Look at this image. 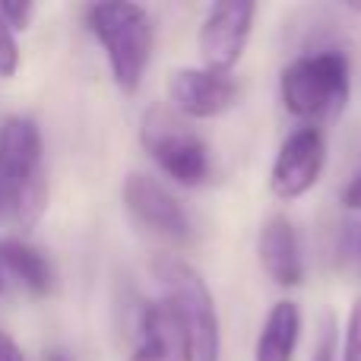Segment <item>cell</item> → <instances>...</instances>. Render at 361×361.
<instances>
[{"instance_id": "1", "label": "cell", "mask_w": 361, "mask_h": 361, "mask_svg": "<svg viewBox=\"0 0 361 361\" xmlns=\"http://www.w3.org/2000/svg\"><path fill=\"white\" fill-rule=\"evenodd\" d=\"M48 206L42 130L32 118L13 114L0 124V212L19 228H32Z\"/></svg>"}, {"instance_id": "2", "label": "cell", "mask_w": 361, "mask_h": 361, "mask_svg": "<svg viewBox=\"0 0 361 361\" xmlns=\"http://www.w3.org/2000/svg\"><path fill=\"white\" fill-rule=\"evenodd\" d=\"M352 95V63L339 48H317L288 61L279 73V102L286 114L317 127L345 111Z\"/></svg>"}, {"instance_id": "3", "label": "cell", "mask_w": 361, "mask_h": 361, "mask_svg": "<svg viewBox=\"0 0 361 361\" xmlns=\"http://www.w3.org/2000/svg\"><path fill=\"white\" fill-rule=\"evenodd\" d=\"M86 25L105 48L108 67L124 95L143 86L146 67L156 44V25L140 4H92L86 6Z\"/></svg>"}, {"instance_id": "4", "label": "cell", "mask_w": 361, "mask_h": 361, "mask_svg": "<svg viewBox=\"0 0 361 361\" xmlns=\"http://www.w3.org/2000/svg\"><path fill=\"white\" fill-rule=\"evenodd\" d=\"M140 143L156 169L180 187H203L212 178L209 146L175 108L152 105L140 124Z\"/></svg>"}, {"instance_id": "5", "label": "cell", "mask_w": 361, "mask_h": 361, "mask_svg": "<svg viewBox=\"0 0 361 361\" xmlns=\"http://www.w3.org/2000/svg\"><path fill=\"white\" fill-rule=\"evenodd\" d=\"M152 276L162 286V298L178 311L193 343L197 361H219L222 355V330H219V311L212 301L209 286L190 263L178 257H156Z\"/></svg>"}, {"instance_id": "6", "label": "cell", "mask_w": 361, "mask_h": 361, "mask_svg": "<svg viewBox=\"0 0 361 361\" xmlns=\"http://www.w3.org/2000/svg\"><path fill=\"white\" fill-rule=\"evenodd\" d=\"M124 209L133 219L137 228L152 235L156 241L171 244V247H190L197 228H193L190 212L180 206V200L162 180L152 175L133 171L124 180Z\"/></svg>"}, {"instance_id": "7", "label": "cell", "mask_w": 361, "mask_h": 361, "mask_svg": "<svg viewBox=\"0 0 361 361\" xmlns=\"http://www.w3.org/2000/svg\"><path fill=\"white\" fill-rule=\"evenodd\" d=\"M254 19L257 4H244V0L212 4L197 32V48L203 67L216 70V73H231L238 67V61L244 57V48L250 42V32H254Z\"/></svg>"}, {"instance_id": "8", "label": "cell", "mask_w": 361, "mask_h": 361, "mask_svg": "<svg viewBox=\"0 0 361 361\" xmlns=\"http://www.w3.org/2000/svg\"><path fill=\"white\" fill-rule=\"evenodd\" d=\"M326 165V137L320 127H295L279 143L269 169V190L276 200H301L317 187Z\"/></svg>"}, {"instance_id": "9", "label": "cell", "mask_w": 361, "mask_h": 361, "mask_svg": "<svg viewBox=\"0 0 361 361\" xmlns=\"http://www.w3.org/2000/svg\"><path fill=\"white\" fill-rule=\"evenodd\" d=\"M169 99L184 121H212L238 105L241 86L231 73H216L206 67H180L169 76Z\"/></svg>"}, {"instance_id": "10", "label": "cell", "mask_w": 361, "mask_h": 361, "mask_svg": "<svg viewBox=\"0 0 361 361\" xmlns=\"http://www.w3.org/2000/svg\"><path fill=\"white\" fill-rule=\"evenodd\" d=\"M130 361H197L184 320L165 298L146 305L140 314V343Z\"/></svg>"}, {"instance_id": "11", "label": "cell", "mask_w": 361, "mask_h": 361, "mask_svg": "<svg viewBox=\"0 0 361 361\" xmlns=\"http://www.w3.org/2000/svg\"><path fill=\"white\" fill-rule=\"evenodd\" d=\"M257 257H260V269L273 286L298 288L305 282V254H301L298 231H295L292 219L282 216V212H273L260 225Z\"/></svg>"}, {"instance_id": "12", "label": "cell", "mask_w": 361, "mask_h": 361, "mask_svg": "<svg viewBox=\"0 0 361 361\" xmlns=\"http://www.w3.org/2000/svg\"><path fill=\"white\" fill-rule=\"evenodd\" d=\"M301 339V307L292 298L276 301L267 311L254 343V361H295Z\"/></svg>"}, {"instance_id": "13", "label": "cell", "mask_w": 361, "mask_h": 361, "mask_svg": "<svg viewBox=\"0 0 361 361\" xmlns=\"http://www.w3.org/2000/svg\"><path fill=\"white\" fill-rule=\"evenodd\" d=\"M0 263H4V269H10L32 295H38V298L54 292V267H51L48 257L38 247H32L29 241L6 238V241L0 244Z\"/></svg>"}, {"instance_id": "14", "label": "cell", "mask_w": 361, "mask_h": 361, "mask_svg": "<svg viewBox=\"0 0 361 361\" xmlns=\"http://www.w3.org/2000/svg\"><path fill=\"white\" fill-rule=\"evenodd\" d=\"M339 352H343V336H339V320L333 311H326L320 317L317 326V339H314V349L307 361H339Z\"/></svg>"}, {"instance_id": "15", "label": "cell", "mask_w": 361, "mask_h": 361, "mask_svg": "<svg viewBox=\"0 0 361 361\" xmlns=\"http://www.w3.org/2000/svg\"><path fill=\"white\" fill-rule=\"evenodd\" d=\"M339 361H361V295L352 301L349 307V320L343 330V352Z\"/></svg>"}, {"instance_id": "16", "label": "cell", "mask_w": 361, "mask_h": 361, "mask_svg": "<svg viewBox=\"0 0 361 361\" xmlns=\"http://www.w3.org/2000/svg\"><path fill=\"white\" fill-rule=\"evenodd\" d=\"M19 67V44H16V32L10 29L4 16H0V80H10Z\"/></svg>"}, {"instance_id": "17", "label": "cell", "mask_w": 361, "mask_h": 361, "mask_svg": "<svg viewBox=\"0 0 361 361\" xmlns=\"http://www.w3.org/2000/svg\"><path fill=\"white\" fill-rule=\"evenodd\" d=\"M339 247H343V260L355 269L358 279H361V222H349V225H345Z\"/></svg>"}, {"instance_id": "18", "label": "cell", "mask_w": 361, "mask_h": 361, "mask_svg": "<svg viewBox=\"0 0 361 361\" xmlns=\"http://www.w3.org/2000/svg\"><path fill=\"white\" fill-rule=\"evenodd\" d=\"M32 10H35L32 4H19V0H6V4H0V16L10 23L13 32H19V29H25V25H29Z\"/></svg>"}, {"instance_id": "19", "label": "cell", "mask_w": 361, "mask_h": 361, "mask_svg": "<svg viewBox=\"0 0 361 361\" xmlns=\"http://www.w3.org/2000/svg\"><path fill=\"white\" fill-rule=\"evenodd\" d=\"M343 206H345V209H352V212H361V171L349 180V184H345V190H343Z\"/></svg>"}, {"instance_id": "20", "label": "cell", "mask_w": 361, "mask_h": 361, "mask_svg": "<svg viewBox=\"0 0 361 361\" xmlns=\"http://www.w3.org/2000/svg\"><path fill=\"white\" fill-rule=\"evenodd\" d=\"M0 361H25L23 349L16 345V339L6 336V333H0Z\"/></svg>"}, {"instance_id": "21", "label": "cell", "mask_w": 361, "mask_h": 361, "mask_svg": "<svg viewBox=\"0 0 361 361\" xmlns=\"http://www.w3.org/2000/svg\"><path fill=\"white\" fill-rule=\"evenodd\" d=\"M44 361H73V358H70L63 349H51V352H44Z\"/></svg>"}, {"instance_id": "22", "label": "cell", "mask_w": 361, "mask_h": 361, "mask_svg": "<svg viewBox=\"0 0 361 361\" xmlns=\"http://www.w3.org/2000/svg\"><path fill=\"white\" fill-rule=\"evenodd\" d=\"M4 273H6V269H4V263H0V292H4V282H6V279H4Z\"/></svg>"}]
</instances>
